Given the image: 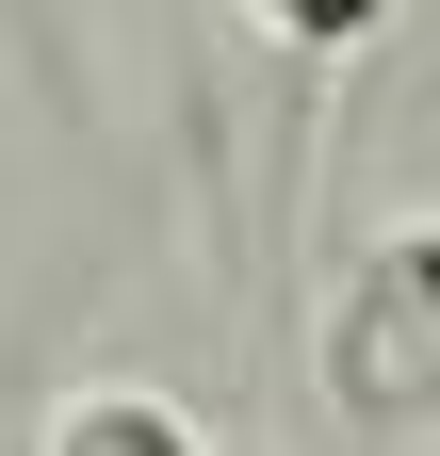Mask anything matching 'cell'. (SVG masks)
Returning <instances> with one entry per match:
<instances>
[{
    "instance_id": "3",
    "label": "cell",
    "mask_w": 440,
    "mask_h": 456,
    "mask_svg": "<svg viewBox=\"0 0 440 456\" xmlns=\"http://www.w3.org/2000/svg\"><path fill=\"white\" fill-rule=\"evenodd\" d=\"M375 17H392V0H278V33H294V49H359Z\"/></svg>"
},
{
    "instance_id": "1",
    "label": "cell",
    "mask_w": 440,
    "mask_h": 456,
    "mask_svg": "<svg viewBox=\"0 0 440 456\" xmlns=\"http://www.w3.org/2000/svg\"><path fill=\"white\" fill-rule=\"evenodd\" d=\"M326 408L424 440L440 424V245L424 228H375L343 261V294H326Z\"/></svg>"
},
{
    "instance_id": "2",
    "label": "cell",
    "mask_w": 440,
    "mask_h": 456,
    "mask_svg": "<svg viewBox=\"0 0 440 456\" xmlns=\"http://www.w3.org/2000/svg\"><path fill=\"white\" fill-rule=\"evenodd\" d=\"M49 456H196V424L163 408V391H66Z\"/></svg>"
}]
</instances>
